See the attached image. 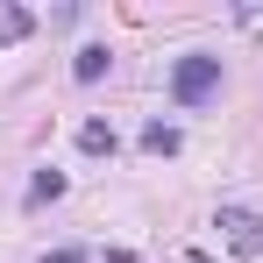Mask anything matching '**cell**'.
Instances as JSON below:
<instances>
[{"mask_svg": "<svg viewBox=\"0 0 263 263\" xmlns=\"http://www.w3.org/2000/svg\"><path fill=\"white\" fill-rule=\"evenodd\" d=\"M214 92H220V57L192 50V57L171 64V100H178V107H199V100H214Z\"/></svg>", "mask_w": 263, "mask_h": 263, "instance_id": "cell-1", "label": "cell"}, {"mask_svg": "<svg viewBox=\"0 0 263 263\" xmlns=\"http://www.w3.org/2000/svg\"><path fill=\"white\" fill-rule=\"evenodd\" d=\"M220 228H228V249H235V256H263V214L220 206Z\"/></svg>", "mask_w": 263, "mask_h": 263, "instance_id": "cell-2", "label": "cell"}, {"mask_svg": "<svg viewBox=\"0 0 263 263\" xmlns=\"http://www.w3.org/2000/svg\"><path fill=\"white\" fill-rule=\"evenodd\" d=\"M107 64H114V57H107V43H86L79 57H71V79H79V86H92V79H107Z\"/></svg>", "mask_w": 263, "mask_h": 263, "instance_id": "cell-3", "label": "cell"}, {"mask_svg": "<svg viewBox=\"0 0 263 263\" xmlns=\"http://www.w3.org/2000/svg\"><path fill=\"white\" fill-rule=\"evenodd\" d=\"M79 149L86 157H114V128L107 121H79Z\"/></svg>", "mask_w": 263, "mask_h": 263, "instance_id": "cell-4", "label": "cell"}, {"mask_svg": "<svg viewBox=\"0 0 263 263\" xmlns=\"http://www.w3.org/2000/svg\"><path fill=\"white\" fill-rule=\"evenodd\" d=\"M142 149H149V157H171V149H178V128H171V121H149V128H142Z\"/></svg>", "mask_w": 263, "mask_h": 263, "instance_id": "cell-5", "label": "cell"}, {"mask_svg": "<svg viewBox=\"0 0 263 263\" xmlns=\"http://www.w3.org/2000/svg\"><path fill=\"white\" fill-rule=\"evenodd\" d=\"M29 29H36V14H29V7H0V36H7V43H14V36H29Z\"/></svg>", "mask_w": 263, "mask_h": 263, "instance_id": "cell-6", "label": "cell"}, {"mask_svg": "<svg viewBox=\"0 0 263 263\" xmlns=\"http://www.w3.org/2000/svg\"><path fill=\"white\" fill-rule=\"evenodd\" d=\"M29 199L43 206V199H64V171H36V185H29Z\"/></svg>", "mask_w": 263, "mask_h": 263, "instance_id": "cell-7", "label": "cell"}, {"mask_svg": "<svg viewBox=\"0 0 263 263\" xmlns=\"http://www.w3.org/2000/svg\"><path fill=\"white\" fill-rule=\"evenodd\" d=\"M43 263H86V249H50Z\"/></svg>", "mask_w": 263, "mask_h": 263, "instance_id": "cell-8", "label": "cell"}]
</instances>
